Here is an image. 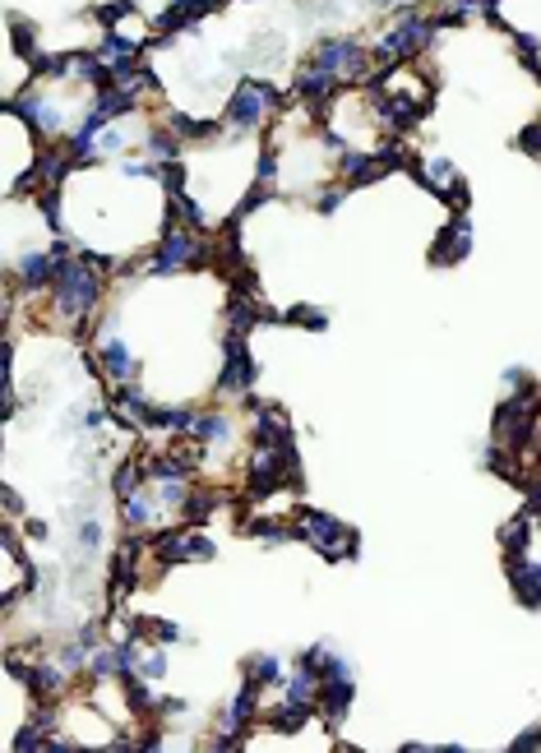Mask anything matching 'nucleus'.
<instances>
[{"label": "nucleus", "instance_id": "nucleus-22", "mask_svg": "<svg viewBox=\"0 0 541 753\" xmlns=\"http://www.w3.org/2000/svg\"><path fill=\"white\" fill-rule=\"evenodd\" d=\"M167 666H171V647H163V643H148L144 652H140V680H148V684H163L167 680Z\"/></svg>", "mask_w": 541, "mask_h": 753}, {"label": "nucleus", "instance_id": "nucleus-5", "mask_svg": "<svg viewBox=\"0 0 541 753\" xmlns=\"http://www.w3.org/2000/svg\"><path fill=\"white\" fill-rule=\"evenodd\" d=\"M297 536L320 559H338V564H357L361 559V536L324 509H297Z\"/></svg>", "mask_w": 541, "mask_h": 753}, {"label": "nucleus", "instance_id": "nucleus-18", "mask_svg": "<svg viewBox=\"0 0 541 753\" xmlns=\"http://www.w3.org/2000/svg\"><path fill=\"white\" fill-rule=\"evenodd\" d=\"M287 670H292V666H287L278 652H250V656H245V666H241L245 680H255L260 689H282Z\"/></svg>", "mask_w": 541, "mask_h": 753}, {"label": "nucleus", "instance_id": "nucleus-29", "mask_svg": "<svg viewBox=\"0 0 541 753\" xmlns=\"http://www.w3.org/2000/svg\"><path fill=\"white\" fill-rule=\"evenodd\" d=\"M0 495H5V513H10V523H14V518L24 513V499H19V490H14V486H5Z\"/></svg>", "mask_w": 541, "mask_h": 753}, {"label": "nucleus", "instance_id": "nucleus-6", "mask_svg": "<svg viewBox=\"0 0 541 753\" xmlns=\"http://www.w3.org/2000/svg\"><path fill=\"white\" fill-rule=\"evenodd\" d=\"M264 721V689L255 680H241V689L231 693V699L218 707L214 717V744L208 749H245L250 730H255Z\"/></svg>", "mask_w": 541, "mask_h": 753}, {"label": "nucleus", "instance_id": "nucleus-3", "mask_svg": "<svg viewBox=\"0 0 541 753\" xmlns=\"http://www.w3.org/2000/svg\"><path fill=\"white\" fill-rule=\"evenodd\" d=\"M204 259H214V245L204 241V231L167 218L158 231V245H153L148 259H144V278H177V274L200 268Z\"/></svg>", "mask_w": 541, "mask_h": 753}, {"label": "nucleus", "instance_id": "nucleus-25", "mask_svg": "<svg viewBox=\"0 0 541 753\" xmlns=\"http://www.w3.org/2000/svg\"><path fill=\"white\" fill-rule=\"evenodd\" d=\"M282 324H301L311 333H320V328H328V311H320V305H292V311H282Z\"/></svg>", "mask_w": 541, "mask_h": 753}, {"label": "nucleus", "instance_id": "nucleus-14", "mask_svg": "<svg viewBox=\"0 0 541 753\" xmlns=\"http://www.w3.org/2000/svg\"><path fill=\"white\" fill-rule=\"evenodd\" d=\"M472 222H468V214H454L449 222L440 227V236H435V245H431V264L435 268H454V264H462L472 255Z\"/></svg>", "mask_w": 541, "mask_h": 753}, {"label": "nucleus", "instance_id": "nucleus-23", "mask_svg": "<svg viewBox=\"0 0 541 753\" xmlns=\"http://www.w3.org/2000/svg\"><path fill=\"white\" fill-rule=\"evenodd\" d=\"M352 195H357V190L347 185V181H324V185L315 190V214H320V218H334Z\"/></svg>", "mask_w": 541, "mask_h": 753}, {"label": "nucleus", "instance_id": "nucleus-20", "mask_svg": "<svg viewBox=\"0 0 541 753\" xmlns=\"http://www.w3.org/2000/svg\"><path fill=\"white\" fill-rule=\"evenodd\" d=\"M223 505H227V495H223L218 486H195V495H190V499H185V509H181V523L204 527L208 518H214Z\"/></svg>", "mask_w": 541, "mask_h": 753}, {"label": "nucleus", "instance_id": "nucleus-30", "mask_svg": "<svg viewBox=\"0 0 541 753\" xmlns=\"http://www.w3.org/2000/svg\"><path fill=\"white\" fill-rule=\"evenodd\" d=\"M28 536H33V541H47L51 527H47V523H37V518H28Z\"/></svg>", "mask_w": 541, "mask_h": 753}, {"label": "nucleus", "instance_id": "nucleus-31", "mask_svg": "<svg viewBox=\"0 0 541 753\" xmlns=\"http://www.w3.org/2000/svg\"><path fill=\"white\" fill-rule=\"evenodd\" d=\"M481 5H486V14L495 19V14H500V5H505V0H481Z\"/></svg>", "mask_w": 541, "mask_h": 753}, {"label": "nucleus", "instance_id": "nucleus-9", "mask_svg": "<svg viewBox=\"0 0 541 753\" xmlns=\"http://www.w3.org/2000/svg\"><path fill=\"white\" fill-rule=\"evenodd\" d=\"M245 338L250 333H237V328H227V333H223V361H218V379H214L218 398H250V393H255L260 361L250 356Z\"/></svg>", "mask_w": 541, "mask_h": 753}, {"label": "nucleus", "instance_id": "nucleus-7", "mask_svg": "<svg viewBox=\"0 0 541 753\" xmlns=\"http://www.w3.org/2000/svg\"><path fill=\"white\" fill-rule=\"evenodd\" d=\"M320 675H324L320 721L328 730H342V721L352 717V707H357V661H352V656H342L338 647H328L324 661H320Z\"/></svg>", "mask_w": 541, "mask_h": 753}, {"label": "nucleus", "instance_id": "nucleus-26", "mask_svg": "<svg viewBox=\"0 0 541 753\" xmlns=\"http://www.w3.org/2000/svg\"><path fill=\"white\" fill-rule=\"evenodd\" d=\"M514 144H518V153H528V158H537V162H541V121H532L524 134H518Z\"/></svg>", "mask_w": 541, "mask_h": 753}, {"label": "nucleus", "instance_id": "nucleus-15", "mask_svg": "<svg viewBox=\"0 0 541 753\" xmlns=\"http://www.w3.org/2000/svg\"><path fill=\"white\" fill-rule=\"evenodd\" d=\"M505 578H509L518 606L541 610V564L532 555H505Z\"/></svg>", "mask_w": 541, "mask_h": 753}, {"label": "nucleus", "instance_id": "nucleus-12", "mask_svg": "<svg viewBox=\"0 0 541 753\" xmlns=\"http://www.w3.org/2000/svg\"><path fill=\"white\" fill-rule=\"evenodd\" d=\"M107 408L130 430H158V402H153L148 393H140V384H116Z\"/></svg>", "mask_w": 541, "mask_h": 753}, {"label": "nucleus", "instance_id": "nucleus-17", "mask_svg": "<svg viewBox=\"0 0 541 753\" xmlns=\"http://www.w3.org/2000/svg\"><path fill=\"white\" fill-rule=\"evenodd\" d=\"M241 536L260 541V546H287V541H301L297 536V518H268V513H255V518H241Z\"/></svg>", "mask_w": 541, "mask_h": 753}, {"label": "nucleus", "instance_id": "nucleus-2", "mask_svg": "<svg viewBox=\"0 0 541 753\" xmlns=\"http://www.w3.org/2000/svg\"><path fill=\"white\" fill-rule=\"evenodd\" d=\"M440 28H444L440 14H431V10H394L389 28L380 33V42H371L380 70L384 65H412L417 56H426L435 47Z\"/></svg>", "mask_w": 541, "mask_h": 753}, {"label": "nucleus", "instance_id": "nucleus-10", "mask_svg": "<svg viewBox=\"0 0 541 753\" xmlns=\"http://www.w3.org/2000/svg\"><path fill=\"white\" fill-rule=\"evenodd\" d=\"M412 181L421 190H431L435 199H444L454 214H462V208H468V181L458 177V167L444 158V153H421V158L412 162Z\"/></svg>", "mask_w": 541, "mask_h": 753}, {"label": "nucleus", "instance_id": "nucleus-1", "mask_svg": "<svg viewBox=\"0 0 541 753\" xmlns=\"http://www.w3.org/2000/svg\"><path fill=\"white\" fill-rule=\"evenodd\" d=\"M282 102H287V93L278 84L260 80V74H241L227 93L218 121L227 125V134H264L268 125H278Z\"/></svg>", "mask_w": 541, "mask_h": 753}, {"label": "nucleus", "instance_id": "nucleus-27", "mask_svg": "<svg viewBox=\"0 0 541 753\" xmlns=\"http://www.w3.org/2000/svg\"><path fill=\"white\" fill-rule=\"evenodd\" d=\"M524 389H532L528 371H524V365H509V371H505V393H524Z\"/></svg>", "mask_w": 541, "mask_h": 753}, {"label": "nucleus", "instance_id": "nucleus-28", "mask_svg": "<svg viewBox=\"0 0 541 753\" xmlns=\"http://www.w3.org/2000/svg\"><path fill=\"white\" fill-rule=\"evenodd\" d=\"M514 753H532V749H541V726H532V730H524V736H514V744H509Z\"/></svg>", "mask_w": 541, "mask_h": 753}, {"label": "nucleus", "instance_id": "nucleus-4", "mask_svg": "<svg viewBox=\"0 0 541 753\" xmlns=\"http://www.w3.org/2000/svg\"><path fill=\"white\" fill-rule=\"evenodd\" d=\"M311 65H320L324 74H334L342 88H361L365 80H375V51L357 42V37H320L311 47Z\"/></svg>", "mask_w": 541, "mask_h": 753}, {"label": "nucleus", "instance_id": "nucleus-21", "mask_svg": "<svg viewBox=\"0 0 541 753\" xmlns=\"http://www.w3.org/2000/svg\"><path fill=\"white\" fill-rule=\"evenodd\" d=\"M200 421V408H190V402H158V430L171 435V439H190Z\"/></svg>", "mask_w": 541, "mask_h": 753}, {"label": "nucleus", "instance_id": "nucleus-24", "mask_svg": "<svg viewBox=\"0 0 541 753\" xmlns=\"http://www.w3.org/2000/svg\"><path fill=\"white\" fill-rule=\"evenodd\" d=\"M153 643H163V647H190V643H195V633H190L185 624H177V620H153Z\"/></svg>", "mask_w": 541, "mask_h": 753}, {"label": "nucleus", "instance_id": "nucleus-11", "mask_svg": "<svg viewBox=\"0 0 541 753\" xmlns=\"http://www.w3.org/2000/svg\"><path fill=\"white\" fill-rule=\"evenodd\" d=\"M121 523H125V532H130V536H153V532L171 527V523H177V518H171V513L163 509V499L153 495V486L144 481V486L134 490L130 499H121Z\"/></svg>", "mask_w": 541, "mask_h": 753}, {"label": "nucleus", "instance_id": "nucleus-19", "mask_svg": "<svg viewBox=\"0 0 541 753\" xmlns=\"http://www.w3.org/2000/svg\"><path fill=\"white\" fill-rule=\"evenodd\" d=\"M532 532H537V513L524 505L505 527H500V550H505V555H528Z\"/></svg>", "mask_w": 541, "mask_h": 753}, {"label": "nucleus", "instance_id": "nucleus-8", "mask_svg": "<svg viewBox=\"0 0 541 753\" xmlns=\"http://www.w3.org/2000/svg\"><path fill=\"white\" fill-rule=\"evenodd\" d=\"M93 356H98V375L111 384H140V371H144V361L140 352L116 333V305L98 319V328H93Z\"/></svg>", "mask_w": 541, "mask_h": 753}, {"label": "nucleus", "instance_id": "nucleus-16", "mask_svg": "<svg viewBox=\"0 0 541 753\" xmlns=\"http://www.w3.org/2000/svg\"><path fill=\"white\" fill-rule=\"evenodd\" d=\"M190 439L200 444V449H231L237 444V421H231L227 408H200V421H195V430H190Z\"/></svg>", "mask_w": 541, "mask_h": 753}, {"label": "nucleus", "instance_id": "nucleus-13", "mask_svg": "<svg viewBox=\"0 0 541 753\" xmlns=\"http://www.w3.org/2000/svg\"><path fill=\"white\" fill-rule=\"evenodd\" d=\"M334 171H338V181H347L352 190H365V185H375V181H384L389 177V158H384L380 148H347L342 158L334 162Z\"/></svg>", "mask_w": 541, "mask_h": 753}]
</instances>
